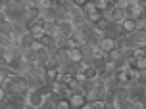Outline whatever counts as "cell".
Wrapping results in <instances>:
<instances>
[{
    "label": "cell",
    "instance_id": "cell-1",
    "mask_svg": "<svg viewBox=\"0 0 146 109\" xmlns=\"http://www.w3.org/2000/svg\"><path fill=\"white\" fill-rule=\"evenodd\" d=\"M2 86H4V90L8 94H12V96H25L29 92V82H27V79L23 75H14V77L6 79Z\"/></svg>",
    "mask_w": 146,
    "mask_h": 109
},
{
    "label": "cell",
    "instance_id": "cell-2",
    "mask_svg": "<svg viewBox=\"0 0 146 109\" xmlns=\"http://www.w3.org/2000/svg\"><path fill=\"white\" fill-rule=\"evenodd\" d=\"M25 31L29 33L31 38H35V40H40L44 35H46V27H44V23L40 17H36V19H29V21L25 23Z\"/></svg>",
    "mask_w": 146,
    "mask_h": 109
},
{
    "label": "cell",
    "instance_id": "cell-3",
    "mask_svg": "<svg viewBox=\"0 0 146 109\" xmlns=\"http://www.w3.org/2000/svg\"><path fill=\"white\" fill-rule=\"evenodd\" d=\"M96 48H100L104 54H108V52H111L113 48H115V38H113V36L102 35V36H100V40H98V46H96Z\"/></svg>",
    "mask_w": 146,
    "mask_h": 109
},
{
    "label": "cell",
    "instance_id": "cell-4",
    "mask_svg": "<svg viewBox=\"0 0 146 109\" xmlns=\"http://www.w3.org/2000/svg\"><path fill=\"white\" fill-rule=\"evenodd\" d=\"M67 102H69L71 107H81L87 100H85V96H83V92H81V88H79V90H75V92L69 90V94H67Z\"/></svg>",
    "mask_w": 146,
    "mask_h": 109
},
{
    "label": "cell",
    "instance_id": "cell-5",
    "mask_svg": "<svg viewBox=\"0 0 146 109\" xmlns=\"http://www.w3.org/2000/svg\"><path fill=\"white\" fill-rule=\"evenodd\" d=\"M66 56H67V61H69V63H73V65L85 59V56H83L81 48H75V50H67V52H66Z\"/></svg>",
    "mask_w": 146,
    "mask_h": 109
},
{
    "label": "cell",
    "instance_id": "cell-6",
    "mask_svg": "<svg viewBox=\"0 0 146 109\" xmlns=\"http://www.w3.org/2000/svg\"><path fill=\"white\" fill-rule=\"evenodd\" d=\"M113 82H115V86H131L129 77H127L125 71H115L113 73Z\"/></svg>",
    "mask_w": 146,
    "mask_h": 109
},
{
    "label": "cell",
    "instance_id": "cell-7",
    "mask_svg": "<svg viewBox=\"0 0 146 109\" xmlns=\"http://www.w3.org/2000/svg\"><path fill=\"white\" fill-rule=\"evenodd\" d=\"M131 56L133 58H146V44H137V46H133Z\"/></svg>",
    "mask_w": 146,
    "mask_h": 109
},
{
    "label": "cell",
    "instance_id": "cell-8",
    "mask_svg": "<svg viewBox=\"0 0 146 109\" xmlns=\"http://www.w3.org/2000/svg\"><path fill=\"white\" fill-rule=\"evenodd\" d=\"M98 75H100V71H98L92 63L85 69V79H87V80H96V79H98Z\"/></svg>",
    "mask_w": 146,
    "mask_h": 109
},
{
    "label": "cell",
    "instance_id": "cell-9",
    "mask_svg": "<svg viewBox=\"0 0 146 109\" xmlns=\"http://www.w3.org/2000/svg\"><path fill=\"white\" fill-rule=\"evenodd\" d=\"M40 44H42L44 50H52V48H56V40H54L50 35H44L42 38H40Z\"/></svg>",
    "mask_w": 146,
    "mask_h": 109
},
{
    "label": "cell",
    "instance_id": "cell-10",
    "mask_svg": "<svg viewBox=\"0 0 146 109\" xmlns=\"http://www.w3.org/2000/svg\"><path fill=\"white\" fill-rule=\"evenodd\" d=\"M81 12H83L85 15H88V14H94V12H98V10H96V6H94V2H92V0H87V2L81 6Z\"/></svg>",
    "mask_w": 146,
    "mask_h": 109
},
{
    "label": "cell",
    "instance_id": "cell-11",
    "mask_svg": "<svg viewBox=\"0 0 146 109\" xmlns=\"http://www.w3.org/2000/svg\"><path fill=\"white\" fill-rule=\"evenodd\" d=\"M98 19H102V14L100 12H94V14H88V15H85V21L88 23V25H94Z\"/></svg>",
    "mask_w": 146,
    "mask_h": 109
},
{
    "label": "cell",
    "instance_id": "cell-12",
    "mask_svg": "<svg viewBox=\"0 0 146 109\" xmlns=\"http://www.w3.org/2000/svg\"><path fill=\"white\" fill-rule=\"evenodd\" d=\"M133 67H135V69H139V71H146V58H135Z\"/></svg>",
    "mask_w": 146,
    "mask_h": 109
},
{
    "label": "cell",
    "instance_id": "cell-13",
    "mask_svg": "<svg viewBox=\"0 0 146 109\" xmlns=\"http://www.w3.org/2000/svg\"><path fill=\"white\" fill-rule=\"evenodd\" d=\"M54 109H71V105L67 102V98H60L58 102L54 103Z\"/></svg>",
    "mask_w": 146,
    "mask_h": 109
},
{
    "label": "cell",
    "instance_id": "cell-14",
    "mask_svg": "<svg viewBox=\"0 0 146 109\" xmlns=\"http://www.w3.org/2000/svg\"><path fill=\"white\" fill-rule=\"evenodd\" d=\"M90 109H106V100H94V102H90Z\"/></svg>",
    "mask_w": 146,
    "mask_h": 109
},
{
    "label": "cell",
    "instance_id": "cell-15",
    "mask_svg": "<svg viewBox=\"0 0 146 109\" xmlns=\"http://www.w3.org/2000/svg\"><path fill=\"white\" fill-rule=\"evenodd\" d=\"M29 50L31 52H38V50H42V44H40V40H31V44H29Z\"/></svg>",
    "mask_w": 146,
    "mask_h": 109
},
{
    "label": "cell",
    "instance_id": "cell-16",
    "mask_svg": "<svg viewBox=\"0 0 146 109\" xmlns=\"http://www.w3.org/2000/svg\"><path fill=\"white\" fill-rule=\"evenodd\" d=\"M6 96H8V92L4 90V86H0V102H2V100H4Z\"/></svg>",
    "mask_w": 146,
    "mask_h": 109
},
{
    "label": "cell",
    "instance_id": "cell-17",
    "mask_svg": "<svg viewBox=\"0 0 146 109\" xmlns=\"http://www.w3.org/2000/svg\"><path fill=\"white\" fill-rule=\"evenodd\" d=\"M79 109H90V103H88V102H85V103H83V105H81Z\"/></svg>",
    "mask_w": 146,
    "mask_h": 109
},
{
    "label": "cell",
    "instance_id": "cell-18",
    "mask_svg": "<svg viewBox=\"0 0 146 109\" xmlns=\"http://www.w3.org/2000/svg\"><path fill=\"white\" fill-rule=\"evenodd\" d=\"M23 109H35V107H31V105H27V103H25V107Z\"/></svg>",
    "mask_w": 146,
    "mask_h": 109
},
{
    "label": "cell",
    "instance_id": "cell-19",
    "mask_svg": "<svg viewBox=\"0 0 146 109\" xmlns=\"http://www.w3.org/2000/svg\"><path fill=\"white\" fill-rule=\"evenodd\" d=\"M71 109H79V107H71Z\"/></svg>",
    "mask_w": 146,
    "mask_h": 109
}]
</instances>
